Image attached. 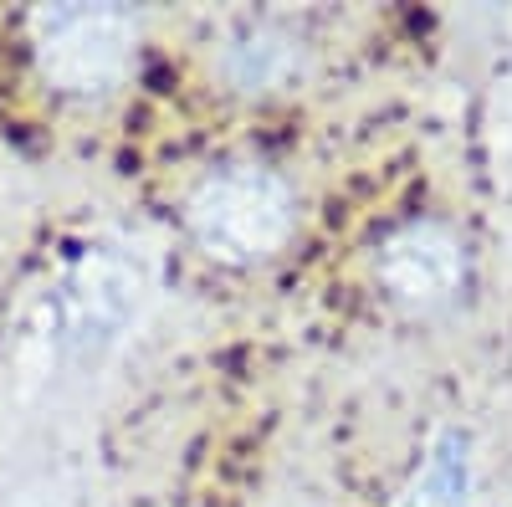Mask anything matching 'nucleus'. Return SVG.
<instances>
[{
    "label": "nucleus",
    "mask_w": 512,
    "mask_h": 507,
    "mask_svg": "<svg viewBox=\"0 0 512 507\" xmlns=\"http://www.w3.org/2000/svg\"><path fill=\"white\" fill-rule=\"evenodd\" d=\"M185 221L216 262L256 267L277 257L287 236L297 231V195L277 169L256 159H236V164L210 169L190 190Z\"/></svg>",
    "instance_id": "nucleus-1"
},
{
    "label": "nucleus",
    "mask_w": 512,
    "mask_h": 507,
    "mask_svg": "<svg viewBox=\"0 0 512 507\" xmlns=\"http://www.w3.org/2000/svg\"><path fill=\"white\" fill-rule=\"evenodd\" d=\"M36 62L62 93H108L134 62L139 21L118 6H52L31 21Z\"/></svg>",
    "instance_id": "nucleus-2"
},
{
    "label": "nucleus",
    "mask_w": 512,
    "mask_h": 507,
    "mask_svg": "<svg viewBox=\"0 0 512 507\" xmlns=\"http://www.w3.org/2000/svg\"><path fill=\"white\" fill-rule=\"evenodd\" d=\"M374 277L400 308H441L466 282V246L441 221H405L374 251Z\"/></svg>",
    "instance_id": "nucleus-3"
},
{
    "label": "nucleus",
    "mask_w": 512,
    "mask_h": 507,
    "mask_svg": "<svg viewBox=\"0 0 512 507\" xmlns=\"http://www.w3.org/2000/svg\"><path fill=\"white\" fill-rule=\"evenodd\" d=\"M139 303V282L118 262H82L67 272V282L52 292V318H57V344L88 354L98 344H113L123 333L128 313Z\"/></svg>",
    "instance_id": "nucleus-4"
},
{
    "label": "nucleus",
    "mask_w": 512,
    "mask_h": 507,
    "mask_svg": "<svg viewBox=\"0 0 512 507\" xmlns=\"http://www.w3.org/2000/svg\"><path fill=\"white\" fill-rule=\"evenodd\" d=\"M303 52H297V36H287L282 26H246L226 41L221 52V72L236 93H272L297 72Z\"/></svg>",
    "instance_id": "nucleus-5"
},
{
    "label": "nucleus",
    "mask_w": 512,
    "mask_h": 507,
    "mask_svg": "<svg viewBox=\"0 0 512 507\" xmlns=\"http://www.w3.org/2000/svg\"><path fill=\"white\" fill-rule=\"evenodd\" d=\"M466 487H472V461H466L461 436H446L425 461L405 507H466Z\"/></svg>",
    "instance_id": "nucleus-6"
}]
</instances>
